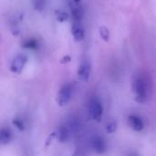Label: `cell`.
I'll return each mask as SVG.
<instances>
[{"mask_svg": "<svg viewBox=\"0 0 156 156\" xmlns=\"http://www.w3.org/2000/svg\"><path fill=\"white\" fill-rule=\"evenodd\" d=\"M134 99L139 103H145L151 93V81L145 74H138L133 81Z\"/></svg>", "mask_w": 156, "mask_h": 156, "instance_id": "6da1fadb", "label": "cell"}, {"mask_svg": "<svg viewBox=\"0 0 156 156\" xmlns=\"http://www.w3.org/2000/svg\"><path fill=\"white\" fill-rule=\"evenodd\" d=\"M89 114H90V117L93 121L97 122H101L102 118V114H103V106H102L101 100L98 97H92L90 100Z\"/></svg>", "mask_w": 156, "mask_h": 156, "instance_id": "7a4b0ae2", "label": "cell"}, {"mask_svg": "<svg viewBox=\"0 0 156 156\" xmlns=\"http://www.w3.org/2000/svg\"><path fill=\"white\" fill-rule=\"evenodd\" d=\"M73 93V89L72 85L69 83L64 84L58 90V96H57V103L60 107H65L67 106L72 97Z\"/></svg>", "mask_w": 156, "mask_h": 156, "instance_id": "3957f363", "label": "cell"}, {"mask_svg": "<svg viewBox=\"0 0 156 156\" xmlns=\"http://www.w3.org/2000/svg\"><path fill=\"white\" fill-rule=\"evenodd\" d=\"M91 74V63L89 58H83L78 68V77L81 81H89Z\"/></svg>", "mask_w": 156, "mask_h": 156, "instance_id": "277c9868", "label": "cell"}, {"mask_svg": "<svg viewBox=\"0 0 156 156\" xmlns=\"http://www.w3.org/2000/svg\"><path fill=\"white\" fill-rule=\"evenodd\" d=\"M27 62V56L25 54H17L14 57L10 63V71L14 74H19Z\"/></svg>", "mask_w": 156, "mask_h": 156, "instance_id": "5b68a950", "label": "cell"}, {"mask_svg": "<svg viewBox=\"0 0 156 156\" xmlns=\"http://www.w3.org/2000/svg\"><path fill=\"white\" fill-rule=\"evenodd\" d=\"M90 144H91V147H92L93 151L96 154H104L106 152L107 144H106L104 138H102L101 136H100V135L93 136L91 141H90Z\"/></svg>", "mask_w": 156, "mask_h": 156, "instance_id": "8992f818", "label": "cell"}, {"mask_svg": "<svg viewBox=\"0 0 156 156\" xmlns=\"http://www.w3.org/2000/svg\"><path fill=\"white\" fill-rule=\"evenodd\" d=\"M71 34L76 42H80L84 39L85 32L84 28L81 25V22L74 21L71 26Z\"/></svg>", "mask_w": 156, "mask_h": 156, "instance_id": "52a82bcc", "label": "cell"}, {"mask_svg": "<svg viewBox=\"0 0 156 156\" xmlns=\"http://www.w3.org/2000/svg\"><path fill=\"white\" fill-rule=\"evenodd\" d=\"M80 4V3H78L74 0L71 1L69 4L72 18L74 21H78V22H81L82 17H83V9Z\"/></svg>", "mask_w": 156, "mask_h": 156, "instance_id": "ba28073f", "label": "cell"}, {"mask_svg": "<svg viewBox=\"0 0 156 156\" xmlns=\"http://www.w3.org/2000/svg\"><path fill=\"white\" fill-rule=\"evenodd\" d=\"M128 123L129 126L135 132H142L144 128V121L141 117L135 114H132L128 117Z\"/></svg>", "mask_w": 156, "mask_h": 156, "instance_id": "9c48e42d", "label": "cell"}, {"mask_svg": "<svg viewBox=\"0 0 156 156\" xmlns=\"http://www.w3.org/2000/svg\"><path fill=\"white\" fill-rule=\"evenodd\" d=\"M70 133H70L68 125L62 124L56 131V139L59 143H66L69 140V137Z\"/></svg>", "mask_w": 156, "mask_h": 156, "instance_id": "30bf717a", "label": "cell"}, {"mask_svg": "<svg viewBox=\"0 0 156 156\" xmlns=\"http://www.w3.org/2000/svg\"><path fill=\"white\" fill-rule=\"evenodd\" d=\"M12 140V133L8 128H2L0 131V144L6 145Z\"/></svg>", "mask_w": 156, "mask_h": 156, "instance_id": "8fae6325", "label": "cell"}, {"mask_svg": "<svg viewBox=\"0 0 156 156\" xmlns=\"http://www.w3.org/2000/svg\"><path fill=\"white\" fill-rule=\"evenodd\" d=\"M80 126H81V122H80V119L78 117H75V116H73L69 120V124H68V127H69L71 133H77L80 131Z\"/></svg>", "mask_w": 156, "mask_h": 156, "instance_id": "7c38bea8", "label": "cell"}, {"mask_svg": "<svg viewBox=\"0 0 156 156\" xmlns=\"http://www.w3.org/2000/svg\"><path fill=\"white\" fill-rule=\"evenodd\" d=\"M22 47L24 48H27V49H31V50H37L39 47V43H38L37 38L30 37V38H27L25 41H23Z\"/></svg>", "mask_w": 156, "mask_h": 156, "instance_id": "4fadbf2b", "label": "cell"}, {"mask_svg": "<svg viewBox=\"0 0 156 156\" xmlns=\"http://www.w3.org/2000/svg\"><path fill=\"white\" fill-rule=\"evenodd\" d=\"M55 16H56V18H57V20L58 22H65L69 18L68 13L63 11V10H56L55 11Z\"/></svg>", "mask_w": 156, "mask_h": 156, "instance_id": "5bb4252c", "label": "cell"}, {"mask_svg": "<svg viewBox=\"0 0 156 156\" xmlns=\"http://www.w3.org/2000/svg\"><path fill=\"white\" fill-rule=\"evenodd\" d=\"M99 32H100L101 38L102 40H104L105 42H108L109 39H110V31H109V29H108L106 27L102 26V27H100Z\"/></svg>", "mask_w": 156, "mask_h": 156, "instance_id": "9a60e30c", "label": "cell"}, {"mask_svg": "<svg viewBox=\"0 0 156 156\" xmlns=\"http://www.w3.org/2000/svg\"><path fill=\"white\" fill-rule=\"evenodd\" d=\"M33 6L36 11L41 12L46 7V0H33Z\"/></svg>", "mask_w": 156, "mask_h": 156, "instance_id": "2e32d148", "label": "cell"}, {"mask_svg": "<svg viewBox=\"0 0 156 156\" xmlns=\"http://www.w3.org/2000/svg\"><path fill=\"white\" fill-rule=\"evenodd\" d=\"M12 124L18 130V131H20V132H22V131H24L25 130V122H24V121L22 120V119H20V118H14L13 119V121H12Z\"/></svg>", "mask_w": 156, "mask_h": 156, "instance_id": "e0dca14e", "label": "cell"}, {"mask_svg": "<svg viewBox=\"0 0 156 156\" xmlns=\"http://www.w3.org/2000/svg\"><path fill=\"white\" fill-rule=\"evenodd\" d=\"M105 129H106V132L107 133H113L116 132L117 130V123L115 121H111L109 122L106 126H105Z\"/></svg>", "mask_w": 156, "mask_h": 156, "instance_id": "ac0fdd59", "label": "cell"}, {"mask_svg": "<svg viewBox=\"0 0 156 156\" xmlns=\"http://www.w3.org/2000/svg\"><path fill=\"white\" fill-rule=\"evenodd\" d=\"M55 138H56V132H54V133H52L49 134V136L48 137V139L46 141V146H48Z\"/></svg>", "mask_w": 156, "mask_h": 156, "instance_id": "d6986e66", "label": "cell"}, {"mask_svg": "<svg viewBox=\"0 0 156 156\" xmlns=\"http://www.w3.org/2000/svg\"><path fill=\"white\" fill-rule=\"evenodd\" d=\"M70 60H71V58H70L69 56H64V57L60 59V63H61V64H66V63H69Z\"/></svg>", "mask_w": 156, "mask_h": 156, "instance_id": "ffe728a7", "label": "cell"}, {"mask_svg": "<svg viewBox=\"0 0 156 156\" xmlns=\"http://www.w3.org/2000/svg\"><path fill=\"white\" fill-rule=\"evenodd\" d=\"M74 1H76V2H78V3H80L82 0H74Z\"/></svg>", "mask_w": 156, "mask_h": 156, "instance_id": "44dd1931", "label": "cell"}]
</instances>
